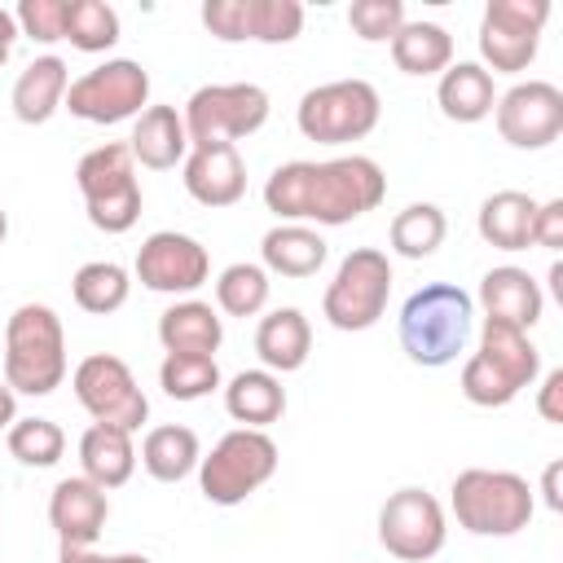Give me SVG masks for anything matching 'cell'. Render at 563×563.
<instances>
[{
    "label": "cell",
    "mask_w": 563,
    "mask_h": 563,
    "mask_svg": "<svg viewBox=\"0 0 563 563\" xmlns=\"http://www.w3.org/2000/svg\"><path fill=\"white\" fill-rule=\"evenodd\" d=\"M79 471L84 479H92L97 488H123L136 471V444H132V431L123 427H106V422H92L84 435H79Z\"/></svg>",
    "instance_id": "22"
},
{
    "label": "cell",
    "mask_w": 563,
    "mask_h": 563,
    "mask_svg": "<svg viewBox=\"0 0 563 563\" xmlns=\"http://www.w3.org/2000/svg\"><path fill=\"white\" fill-rule=\"evenodd\" d=\"M180 167L189 198L202 207H233L246 194V163L238 145H189Z\"/></svg>",
    "instance_id": "18"
},
{
    "label": "cell",
    "mask_w": 563,
    "mask_h": 563,
    "mask_svg": "<svg viewBox=\"0 0 563 563\" xmlns=\"http://www.w3.org/2000/svg\"><path fill=\"white\" fill-rule=\"evenodd\" d=\"M18 422V391L9 383H0V431H9Z\"/></svg>",
    "instance_id": "45"
},
{
    "label": "cell",
    "mask_w": 563,
    "mask_h": 563,
    "mask_svg": "<svg viewBox=\"0 0 563 563\" xmlns=\"http://www.w3.org/2000/svg\"><path fill=\"white\" fill-rule=\"evenodd\" d=\"M198 18L224 44H242L246 40V0H207Z\"/></svg>",
    "instance_id": "40"
},
{
    "label": "cell",
    "mask_w": 563,
    "mask_h": 563,
    "mask_svg": "<svg viewBox=\"0 0 563 563\" xmlns=\"http://www.w3.org/2000/svg\"><path fill=\"white\" fill-rule=\"evenodd\" d=\"M330 246L312 224H273L260 238V264L277 277H312L325 264Z\"/></svg>",
    "instance_id": "24"
},
{
    "label": "cell",
    "mask_w": 563,
    "mask_h": 563,
    "mask_svg": "<svg viewBox=\"0 0 563 563\" xmlns=\"http://www.w3.org/2000/svg\"><path fill=\"white\" fill-rule=\"evenodd\" d=\"M550 18V0H488L479 18V66L493 75H519L532 66L541 48V26Z\"/></svg>",
    "instance_id": "13"
},
{
    "label": "cell",
    "mask_w": 563,
    "mask_h": 563,
    "mask_svg": "<svg viewBox=\"0 0 563 563\" xmlns=\"http://www.w3.org/2000/svg\"><path fill=\"white\" fill-rule=\"evenodd\" d=\"M79 53H106L119 44V13L106 0H66V35Z\"/></svg>",
    "instance_id": "33"
},
{
    "label": "cell",
    "mask_w": 563,
    "mask_h": 563,
    "mask_svg": "<svg viewBox=\"0 0 563 563\" xmlns=\"http://www.w3.org/2000/svg\"><path fill=\"white\" fill-rule=\"evenodd\" d=\"M4 238H9V211L0 207V246H4Z\"/></svg>",
    "instance_id": "48"
},
{
    "label": "cell",
    "mask_w": 563,
    "mask_h": 563,
    "mask_svg": "<svg viewBox=\"0 0 563 563\" xmlns=\"http://www.w3.org/2000/svg\"><path fill=\"white\" fill-rule=\"evenodd\" d=\"M387 198V176L369 154H343V158H295L273 167L264 180V207L282 224H352L365 211H374Z\"/></svg>",
    "instance_id": "1"
},
{
    "label": "cell",
    "mask_w": 563,
    "mask_h": 563,
    "mask_svg": "<svg viewBox=\"0 0 563 563\" xmlns=\"http://www.w3.org/2000/svg\"><path fill=\"white\" fill-rule=\"evenodd\" d=\"M475 325V299L453 282H427L400 303V347L413 365L440 369L466 352Z\"/></svg>",
    "instance_id": "2"
},
{
    "label": "cell",
    "mask_w": 563,
    "mask_h": 563,
    "mask_svg": "<svg viewBox=\"0 0 563 563\" xmlns=\"http://www.w3.org/2000/svg\"><path fill=\"white\" fill-rule=\"evenodd\" d=\"M532 216H537V198L523 189H497L479 202L475 229L488 246L497 251H528L532 242Z\"/></svg>",
    "instance_id": "25"
},
{
    "label": "cell",
    "mask_w": 563,
    "mask_h": 563,
    "mask_svg": "<svg viewBox=\"0 0 563 563\" xmlns=\"http://www.w3.org/2000/svg\"><path fill=\"white\" fill-rule=\"evenodd\" d=\"M75 185L88 207V224L101 233H128L141 220L136 158L128 141H106L75 163Z\"/></svg>",
    "instance_id": "6"
},
{
    "label": "cell",
    "mask_w": 563,
    "mask_h": 563,
    "mask_svg": "<svg viewBox=\"0 0 563 563\" xmlns=\"http://www.w3.org/2000/svg\"><path fill=\"white\" fill-rule=\"evenodd\" d=\"M391 62L405 75H444L453 66V35L440 22H409L391 35Z\"/></svg>",
    "instance_id": "30"
},
{
    "label": "cell",
    "mask_w": 563,
    "mask_h": 563,
    "mask_svg": "<svg viewBox=\"0 0 563 563\" xmlns=\"http://www.w3.org/2000/svg\"><path fill=\"white\" fill-rule=\"evenodd\" d=\"M444 233H449V220H444V211L435 202H409L405 211L391 216L387 242H391V251L400 260H427V255L440 251Z\"/></svg>",
    "instance_id": "32"
},
{
    "label": "cell",
    "mask_w": 563,
    "mask_h": 563,
    "mask_svg": "<svg viewBox=\"0 0 563 563\" xmlns=\"http://www.w3.org/2000/svg\"><path fill=\"white\" fill-rule=\"evenodd\" d=\"M449 506L457 528H466L471 537H515L537 515L532 484L515 471H493V466L457 471L449 488Z\"/></svg>",
    "instance_id": "5"
},
{
    "label": "cell",
    "mask_w": 563,
    "mask_h": 563,
    "mask_svg": "<svg viewBox=\"0 0 563 563\" xmlns=\"http://www.w3.org/2000/svg\"><path fill=\"white\" fill-rule=\"evenodd\" d=\"M9 453L22 462V466H57L62 453H66V431L53 422V418H18L9 427Z\"/></svg>",
    "instance_id": "36"
},
{
    "label": "cell",
    "mask_w": 563,
    "mask_h": 563,
    "mask_svg": "<svg viewBox=\"0 0 563 563\" xmlns=\"http://www.w3.org/2000/svg\"><path fill=\"white\" fill-rule=\"evenodd\" d=\"M532 246H545V251H559V246H563V198L537 202V216H532Z\"/></svg>",
    "instance_id": "41"
},
{
    "label": "cell",
    "mask_w": 563,
    "mask_h": 563,
    "mask_svg": "<svg viewBox=\"0 0 563 563\" xmlns=\"http://www.w3.org/2000/svg\"><path fill=\"white\" fill-rule=\"evenodd\" d=\"M13 18L18 31L31 35L35 44H57L66 35V0H22Z\"/></svg>",
    "instance_id": "39"
},
{
    "label": "cell",
    "mask_w": 563,
    "mask_h": 563,
    "mask_svg": "<svg viewBox=\"0 0 563 563\" xmlns=\"http://www.w3.org/2000/svg\"><path fill=\"white\" fill-rule=\"evenodd\" d=\"M268 92L260 84H202L185 101V136L189 145H238L242 136L268 123Z\"/></svg>",
    "instance_id": "10"
},
{
    "label": "cell",
    "mask_w": 563,
    "mask_h": 563,
    "mask_svg": "<svg viewBox=\"0 0 563 563\" xmlns=\"http://www.w3.org/2000/svg\"><path fill=\"white\" fill-rule=\"evenodd\" d=\"M303 31L299 0H246V40L255 44H290Z\"/></svg>",
    "instance_id": "37"
},
{
    "label": "cell",
    "mask_w": 563,
    "mask_h": 563,
    "mask_svg": "<svg viewBox=\"0 0 563 563\" xmlns=\"http://www.w3.org/2000/svg\"><path fill=\"white\" fill-rule=\"evenodd\" d=\"M559 471H563V462H550V466H545V475H541V493H545V506H550V510H563V493H559Z\"/></svg>",
    "instance_id": "44"
},
{
    "label": "cell",
    "mask_w": 563,
    "mask_h": 563,
    "mask_svg": "<svg viewBox=\"0 0 563 563\" xmlns=\"http://www.w3.org/2000/svg\"><path fill=\"white\" fill-rule=\"evenodd\" d=\"M66 88H70V75H66V62L57 53H44L35 62H26V70L13 79V92H9V106L18 114V123L26 128H40L48 123L62 101H66Z\"/></svg>",
    "instance_id": "20"
},
{
    "label": "cell",
    "mask_w": 563,
    "mask_h": 563,
    "mask_svg": "<svg viewBox=\"0 0 563 563\" xmlns=\"http://www.w3.org/2000/svg\"><path fill=\"white\" fill-rule=\"evenodd\" d=\"M224 409L233 422L251 427V431H264L268 422H277L286 413V387L273 369H242L224 383Z\"/></svg>",
    "instance_id": "27"
},
{
    "label": "cell",
    "mask_w": 563,
    "mask_h": 563,
    "mask_svg": "<svg viewBox=\"0 0 563 563\" xmlns=\"http://www.w3.org/2000/svg\"><path fill=\"white\" fill-rule=\"evenodd\" d=\"M277 444L268 431L233 427L216 440V449L198 462V488L211 506H242L255 488L277 475Z\"/></svg>",
    "instance_id": "8"
},
{
    "label": "cell",
    "mask_w": 563,
    "mask_h": 563,
    "mask_svg": "<svg viewBox=\"0 0 563 563\" xmlns=\"http://www.w3.org/2000/svg\"><path fill=\"white\" fill-rule=\"evenodd\" d=\"M158 343L163 352H198V356H216V347L224 343V321L211 303L202 299H176L163 317H158Z\"/></svg>",
    "instance_id": "26"
},
{
    "label": "cell",
    "mask_w": 563,
    "mask_h": 563,
    "mask_svg": "<svg viewBox=\"0 0 563 563\" xmlns=\"http://www.w3.org/2000/svg\"><path fill=\"white\" fill-rule=\"evenodd\" d=\"M493 119H497V132H501L506 145H515V150H545L563 132V92L550 79L515 84V88H506L497 97Z\"/></svg>",
    "instance_id": "16"
},
{
    "label": "cell",
    "mask_w": 563,
    "mask_h": 563,
    "mask_svg": "<svg viewBox=\"0 0 563 563\" xmlns=\"http://www.w3.org/2000/svg\"><path fill=\"white\" fill-rule=\"evenodd\" d=\"M347 26L365 44H383V40L391 44V35L405 26V4L400 0H352Z\"/></svg>",
    "instance_id": "38"
},
{
    "label": "cell",
    "mask_w": 563,
    "mask_h": 563,
    "mask_svg": "<svg viewBox=\"0 0 563 563\" xmlns=\"http://www.w3.org/2000/svg\"><path fill=\"white\" fill-rule=\"evenodd\" d=\"M114 563H154V559H145V554H110Z\"/></svg>",
    "instance_id": "47"
},
{
    "label": "cell",
    "mask_w": 563,
    "mask_h": 563,
    "mask_svg": "<svg viewBox=\"0 0 563 563\" xmlns=\"http://www.w3.org/2000/svg\"><path fill=\"white\" fill-rule=\"evenodd\" d=\"M18 18H13V9H0V66L13 57V44H18Z\"/></svg>",
    "instance_id": "43"
},
{
    "label": "cell",
    "mask_w": 563,
    "mask_h": 563,
    "mask_svg": "<svg viewBox=\"0 0 563 563\" xmlns=\"http://www.w3.org/2000/svg\"><path fill=\"white\" fill-rule=\"evenodd\" d=\"M106 519H110V497L92 479L66 475V479L53 484V493H48V523H53V532H57V541L66 550L97 545V537L106 532Z\"/></svg>",
    "instance_id": "17"
},
{
    "label": "cell",
    "mask_w": 563,
    "mask_h": 563,
    "mask_svg": "<svg viewBox=\"0 0 563 563\" xmlns=\"http://www.w3.org/2000/svg\"><path fill=\"white\" fill-rule=\"evenodd\" d=\"M70 295H75V303H79L84 312H92V317H110V312H119V308L128 303V295H132V277H128V268L114 264V260H88V264L75 268V277H70Z\"/></svg>",
    "instance_id": "31"
},
{
    "label": "cell",
    "mask_w": 563,
    "mask_h": 563,
    "mask_svg": "<svg viewBox=\"0 0 563 563\" xmlns=\"http://www.w3.org/2000/svg\"><path fill=\"white\" fill-rule=\"evenodd\" d=\"M444 506L427 488H396L378 506V545L400 563H427L444 550Z\"/></svg>",
    "instance_id": "14"
},
{
    "label": "cell",
    "mask_w": 563,
    "mask_h": 563,
    "mask_svg": "<svg viewBox=\"0 0 563 563\" xmlns=\"http://www.w3.org/2000/svg\"><path fill=\"white\" fill-rule=\"evenodd\" d=\"M57 563H114V559H110V554H97L92 545H88V550H66V545H62V559H57Z\"/></svg>",
    "instance_id": "46"
},
{
    "label": "cell",
    "mask_w": 563,
    "mask_h": 563,
    "mask_svg": "<svg viewBox=\"0 0 563 563\" xmlns=\"http://www.w3.org/2000/svg\"><path fill=\"white\" fill-rule=\"evenodd\" d=\"M128 150L141 167L150 172H167L176 163H185L189 154V136H185V119L176 106H145L136 119H132V136H128Z\"/></svg>",
    "instance_id": "21"
},
{
    "label": "cell",
    "mask_w": 563,
    "mask_h": 563,
    "mask_svg": "<svg viewBox=\"0 0 563 563\" xmlns=\"http://www.w3.org/2000/svg\"><path fill=\"white\" fill-rule=\"evenodd\" d=\"M537 374H541V352L528 339V330L506 321H484L479 347L462 365V396L479 409H501L523 387H532Z\"/></svg>",
    "instance_id": "3"
},
{
    "label": "cell",
    "mask_w": 563,
    "mask_h": 563,
    "mask_svg": "<svg viewBox=\"0 0 563 563\" xmlns=\"http://www.w3.org/2000/svg\"><path fill=\"white\" fill-rule=\"evenodd\" d=\"M255 352H260L264 369H273V374L303 369V361L312 352V325H308V317L299 308H273L255 325Z\"/></svg>",
    "instance_id": "23"
},
{
    "label": "cell",
    "mask_w": 563,
    "mask_h": 563,
    "mask_svg": "<svg viewBox=\"0 0 563 563\" xmlns=\"http://www.w3.org/2000/svg\"><path fill=\"white\" fill-rule=\"evenodd\" d=\"M383 101L369 79H330L299 97L295 123L317 145H347L378 128Z\"/></svg>",
    "instance_id": "9"
},
{
    "label": "cell",
    "mask_w": 563,
    "mask_h": 563,
    "mask_svg": "<svg viewBox=\"0 0 563 563\" xmlns=\"http://www.w3.org/2000/svg\"><path fill=\"white\" fill-rule=\"evenodd\" d=\"M479 308H484V321H506V325L532 330L545 312V295L528 268L497 264L479 277Z\"/></svg>",
    "instance_id": "19"
},
{
    "label": "cell",
    "mask_w": 563,
    "mask_h": 563,
    "mask_svg": "<svg viewBox=\"0 0 563 563\" xmlns=\"http://www.w3.org/2000/svg\"><path fill=\"white\" fill-rule=\"evenodd\" d=\"M559 396H563V369H550V374L541 378V391H537V413H541L545 422H563Z\"/></svg>",
    "instance_id": "42"
},
{
    "label": "cell",
    "mask_w": 563,
    "mask_h": 563,
    "mask_svg": "<svg viewBox=\"0 0 563 563\" xmlns=\"http://www.w3.org/2000/svg\"><path fill=\"white\" fill-rule=\"evenodd\" d=\"M150 106V70L132 57H110L92 70H84L79 79H70L62 110H70L84 123H123L136 119Z\"/></svg>",
    "instance_id": "11"
},
{
    "label": "cell",
    "mask_w": 563,
    "mask_h": 563,
    "mask_svg": "<svg viewBox=\"0 0 563 563\" xmlns=\"http://www.w3.org/2000/svg\"><path fill=\"white\" fill-rule=\"evenodd\" d=\"M268 290H273V282H268L264 264H251V260H238V264H229L216 277V303L229 317H255V312H264Z\"/></svg>",
    "instance_id": "34"
},
{
    "label": "cell",
    "mask_w": 563,
    "mask_h": 563,
    "mask_svg": "<svg viewBox=\"0 0 563 563\" xmlns=\"http://www.w3.org/2000/svg\"><path fill=\"white\" fill-rule=\"evenodd\" d=\"M158 387L172 400H202L220 387V365L216 356H198V352H167L158 365Z\"/></svg>",
    "instance_id": "35"
},
{
    "label": "cell",
    "mask_w": 563,
    "mask_h": 563,
    "mask_svg": "<svg viewBox=\"0 0 563 563\" xmlns=\"http://www.w3.org/2000/svg\"><path fill=\"white\" fill-rule=\"evenodd\" d=\"M202 462V444L194 427L180 422H163L154 431H145L141 440V466L158 479V484H180L185 475H194Z\"/></svg>",
    "instance_id": "29"
},
{
    "label": "cell",
    "mask_w": 563,
    "mask_h": 563,
    "mask_svg": "<svg viewBox=\"0 0 563 563\" xmlns=\"http://www.w3.org/2000/svg\"><path fill=\"white\" fill-rule=\"evenodd\" d=\"M391 299V260L378 246H356L339 260L325 295H321V317L343 330V334H361L369 325L383 321Z\"/></svg>",
    "instance_id": "7"
},
{
    "label": "cell",
    "mask_w": 563,
    "mask_h": 563,
    "mask_svg": "<svg viewBox=\"0 0 563 563\" xmlns=\"http://www.w3.org/2000/svg\"><path fill=\"white\" fill-rule=\"evenodd\" d=\"M435 101H440V114L453 119V123H479L493 114L497 106V88H493V75L479 66V62H453L440 84H435Z\"/></svg>",
    "instance_id": "28"
},
{
    "label": "cell",
    "mask_w": 563,
    "mask_h": 563,
    "mask_svg": "<svg viewBox=\"0 0 563 563\" xmlns=\"http://www.w3.org/2000/svg\"><path fill=\"white\" fill-rule=\"evenodd\" d=\"M70 387H75V400L88 409L92 422H106V427H123V431H141V422L150 418V400L145 391L136 387V374L128 369L123 356L114 352H92L75 365L70 374Z\"/></svg>",
    "instance_id": "12"
},
{
    "label": "cell",
    "mask_w": 563,
    "mask_h": 563,
    "mask_svg": "<svg viewBox=\"0 0 563 563\" xmlns=\"http://www.w3.org/2000/svg\"><path fill=\"white\" fill-rule=\"evenodd\" d=\"M66 378V330L48 303H18L4 321V383L22 396H48Z\"/></svg>",
    "instance_id": "4"
},
{
    "label": "cell",
    "mask_w": 563,
    "mask_h": 563,
    "mask_svg": "<svg viewBox=\"0 0 563 563\" xmlns=\"http://www.w3.org/2000/svg\"><path fill=\"white\" fill-rule=\"evenodd\" d=\"M132 273L154 295H194L211 277V255L198 238L176 233V229H158L141 242Z\"/></svg>",
    "instance_id": "15"
}]
</instances>
